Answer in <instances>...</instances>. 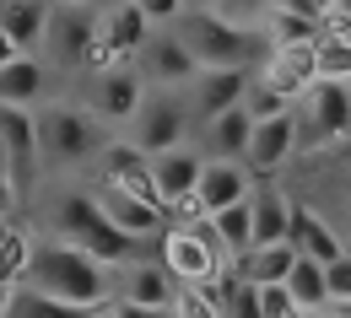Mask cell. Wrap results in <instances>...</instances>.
I'll list each match as a JSON object with an SVG mask.
<instances>
[{
	"mask_svg": "<svg viewBox=\"0 0 351 318\" xmlns=\"http://www.w3.org/2000/svg\"><path fill=\"white\" fill-rule=\"evenodd\" d=\"M22 280L49 291V297H60V302H71V308L114 302V265L92 259L87 248H76L65 237H49V232H33V259H27Z\"/></svg>",
	"mask_w": 351,
	"mask_h": 318,
	"instance_id": "cell-1",
	"label": "cell"
},
{
	"mask_svg": "<svg viewBox=\"0 0 351 318\" xmlns=\"http://www.w3.org/2000/svg\"><path fill=\"white\" fill-rule=\"evenodd\" d=\"M38 232L87 248L92 259H103V265H130L135 254L146 248L141 237L119 232L103 211H97L92 189H54V194H44V222H38Z\"/></svg>",
	"mask_w": 351,
	"mask_h": 318,
	"instance_id": "cell-2",
	"label": "cell"
},
{
	"mask_svg": "<svg viewBox=\"0 0 351 318\" xmlns=\"http://www.w3.org/2000/svg\"><path fill=\"white\" fill-rule=\"evenodd\" d=\"M103 140H108V124L92 114L82 97L76 103L71 97L38 103V162H44V173H60V178L82 173L92 157H97Z\"/></svg>",
	"mask_w": 351,
	"mask_h": 318,
	"instance_id": "cell-3",
	"label": "cell"
},
{
	"mask_svg": "<svg viewBox=\"0 0 351 318\" xmlns=\"http://www.w3.org/2000/svg\"><path fill=\"white\" fill-rule=\"evenodd\" d=\"M173 33H178V44L195 54L200 70H211V65H249L254 49H260V27H243V22L221 16L217 5H189L173 22Z\"/></svg>",
	"mask_w": 351,
	"mask_h": 318,
	"instance_id": "cell-4",
	"label": "cell"
},
{
	"mask_svg": "<svg viewBox=\"0 0 351 318\" xmlns=\"http://www.w3.org/2000/svg\"><path fill=\"white\" fill-rule=\"evenodd\" d=\"M38 54L54 70H65V76L92 70V54H97V5L92 0H49L44 49Z\"/></svg>",
	"mask_w": 351,
	"mask_h": 318,
	"instance_id": "cell-5",
	"label": "cell"
},
{
	"mask_svg": "<svg viewBox=\"0 0 351 318\" xmlns=\"http://www.w3.org/2000/svg\"><path fill=\"white\" fill-rule=\"evenodd\" d=\"M189 130H195V114H189L184 87H146L141 108L130 114V124H125L119 135H130L146 157H157V151H168V146H184Z\"/></svg>",
	"mask_w": 351,
	"mask_h": 318,
	"instance_id": "cell-6",
	"label": "cell"
},
{
	"mask_svg": "<svg viewBox=\"0 0 351 318\" xmlns=\"http://www.w3.org/2000/svg\"><path fill=\"white\" fill-rule=\"evenodd\" d=\"M298 108V151H324L351 135V81H313L292 103Z\"/></svg>",
	"mask_w": 351,
	"mask_h": 318,
	"instance_id": "cell-7",
	"label": "cell"
},
{
	"mask_svg": "<svg viewBox=\"0 0 351 318\" xmlns=\"http://www.w3.org/2000/svg\"><path fill=\"white\" fill-rule=\"evenodd\" d=\"M82 81H87V87H82V103H87L108 130H125V124H130V114L141 108V97H146V81H141L135 59L92 65V70H82Z\"/></svg>",
	"mask_w": 351,
	"mask_h": 318,
	"instance_id": "cell-8",
	"label": "cell"
},
{
	"mask_svg": "<svg viewBox=\"0 0 351 318\" xmlns=\"http://www.w3.org/2000/svg\"><path fill=\"white\" fill-rule=\"evenodd\" d=\"M254 81V70L249 65H211V70H195L189 81H184V97H189V114H195V130L206 124V119H217L227 108H238L243 103V92Z\"/></svg>",
	"mask_w": 351,
	"mask_h": 318,
	"instance_id": "cell-9",
	"label": "cell"
},
{
	"mask_svg": "<svg viewBox=\"0 0 351 318\" xmlns=\"http://www.w3.org/2000/svg\"><path fill=\"white\" fill-rule=\"evenodd\" d=\"M135 70H141V81L146 87H184L200 65H195V54L178 44L173 27H152V38L141 44V54H135Z\"/></svg>",
	"mask_w": 351,
	"mask_h": 318,
	"instance_id": "cell-10",
	"label": "cell"
},
{
	"mask_svg": "<svg viewBox=\"0 0 351 318\" xmlns=\"http://www.w3.org/2000/svg\"><path fill=\"white\" fill-rule=\"evenodd\" d=\"M178 280L162 259H141L135 254L130 265H114V302H152V308H173Z\"/></svg>",
	"mask_w": 351,
	"mask_h": 318,
	"instance_id": "cell-11",
	"label": "cell"
},
{
	"mask_svg": "<svg viewBox=\"0 0 351 318\" xmlns=\"http://www.w3.org/2000/svg\"><path fill=\"white\" fill-rule=\"evenodd\" d=\"M146 38H152V22L135 11V0H125V5H108V11H97V54H92V65L135 59Z\"/></svg>",
	"mask_w": 351,
	"mask_h": 318,
	"instance_id": "cell-12",
	"label": "cell"
},
{
	"mask_svg": "<svg viewBox=\"0 0 351 318\" xmlns=\"http://www.w3.org/2000/svg\"><path fill=\"white\" fill-rule=\"evenodd\" d=\"M249 162H227V157H206V168H200V183H195V205H200V216H217L227 205H238V200H249L254 189H249Z\"/></svg>",
	"mask_w": 351,
	"mask_h": 318,
	"instance_id": "cell-13",
	"label": "cell"
},
{
	"mask_svg": "<svg viewBox=\"0 0 351 318\" xmlns=\"http://www.w3.org/2000/svg\"><path fill=\"white\" fill-rule=\"evenodd\" d=\"M260 81H270L276 92H287L292 103L313 87V44H270V54L260 59L254 70Z\"/></svg>",
	"mask_w": 351,
	"mask_h": 318,
	"instance_id": "cell-14",
	"label": "cell"
},
{
	"mask_svg": "<svg viewBox=\"0 0 351 318\" xmlns=\"http://www.w3.org/2000/svg\"><path fill=\"white\" fill-rule=\"evenodd\" d=\"M292 151H298V108H287L276 119H254V135H249V168L254 173H276Z\"/></svg>",
	"mask_w": 351,
	"mask_h": 318,
	"instance_id": "cell-15",
	"label": "cell"
},
{
	"mask_svg": "<svg viewBox=\"0 0 351 318\" xmlns=\"http://www.w3.org/2000/svg\"><path fill=\"white\" fill-rule=\"evenodd\" d=\"M249 135H254V114L238 103V108H227V114L200 124V151L227 157V162H249Z\"/></svg>",
	"mask_w": 351,
	"mask_h": 318,
	"instance_id": "cell-16",
	"label": "cell"
},
{
	"mask_svg": "<svg viewBox=\"0 0 351 318\" xmlns=\"http://www.w3.org/2000/svg\"><path fill=\"white\" fill-rule=\"evenodd\" d=\"M0 103H16V108L49 103V59L44 54H16V59L0 65Z\"/></svg>",
	"mask_w": 351,
	"mask_h": 318,
	"instance_id": "cell-17",
	"label": "cell"
},
{
	"mask_svg": "<svg viewBox=\"0 0 351 318\" xmlns=\"http://www.w3.org/2000/svg\"><path fill=\"white\" fill-rule=\"evenodd\" d=\"M292 248H298L303 259H319V265H330V259L346 254L341 237H335V227H330L313 205H298V200H292Z\"/></svg>",
	"mask_w": 351,
	"mask_h": 318,
	"instance_id": "cell-18",
	"label": "cell"
},
{
	"mask_svg": "<svg viewBox=\"0 0 351 318\" xmlns=\"http://www.w3.org/2000/svg\"><path fill=\"white\" fill-rule=\"evenodd\" d=\"M44 22H49V0H0V27L16 38V49L38 54L44 49Z\"/></svg>",
	"mask_w": 351,
	"mask_h": 318,
	"instance_id": "cell-19",
	"label": "cell"
},
{
	"mask_svg": "<svg viewBox=\"0 0 351 318\" xmlns=\"http://www.w3.org/2000/svg\"><path fill=\"white\" fill-rule=\"evenodd\" d=\"M260 33L270 44H319L324 38V16H308V11H292V5H270Z\"/></svg>",
	"mask_w": 351,
	"mask_h": 318,
	"instance_id": "cell-20",
	"label": "cell"
},
{
	"mask_svg": "<svg viewBox=\"0 0 351 318\" xmlns=\"http://www.w3.org/2000/svg\"><path fill=\"white\" fill-rule=\"evenodd\" d=\"M292 265H298V248H292V243H265V248L238 254V275L254 280V286H276V280H287Z\"/></svg>",
	"mask_w": 351,
	"mask_h": 318,
	"instance_id": "cell-21",
	"label": "cell"
},
{
	"mask_svg": "<svg viewBox=\"0 0 351 318\" xmlns=\"http://www.w3.org/2000/svg\"><path fill=\"white\" fill-rule=\"evenodd\" d=\"M265 243H292V200L276 189L254 194V248Z\"/></svg>",
	"mask_w": 351,
	"mask_h": 318,
	"instance_id": "cell-22",
	"label": "cell"
},
{
	"mask_svg": "<svg viewBox=\"0 0 351 318\" xmlns=\"http://www.w3.org/2000/svg\"><path fill=\"white\" fill-rule=\"evenodd\" d=\"M287 291H292V302H298L303 313L330 308V275H324V265L298 254V265H292V275H287Z\"/></svg>",
	"mask_w": 351,
	"mask_h": 318,
	"instance_id": "cell-23",
	"label": "cell"
},
{
	"mask_svg": "<svg viewBox=\"0 0 351 318\" xmlns=\"http://www.w3.org/2000/svg\"><path fill=\"white\" fill-rule=\"evenodd\" d=\"M82 313H87V308H71V302L49 297L38 286H27V280L11 286V308H5V318H82Z\"/></svg>",
	"mask_w": 351,
	"mask_h": 318,
	"instance_id": "cell-24",
	"label": "cell"
},
{
	"mask_svg": "<svg viewBox=\"0 0 351 318\" xmlns=\"http://www.w3.org/2000/svg\"><path fill=\"white\" fill-rule=\"evenodd\" d=\"M211 227H217V237L227 243V254H249V248H254V194L238 200V205H227V211H217Z\"/></svg>",
	"mask_w": 351,
	"mask_h": 318,
	"instance_id": "cell-25",
	"label": "cell"
},
{
	"mask_svg": "<svg viewBox=\"0 0 351 318\" xmlns=\"http://www.w3.org/2000/svg\"><path fill=\"white\" fill-rule=\"evenodd\" d=\"M217 302H221V318H265L260 286H254V280H243L238 270L217 280Z\"/></svg>",
	"mask_w": 351,
	"mask_h": 318,
	"instance_id": "cell-26",
	"label": "cell"
},
{
	"mask_svg": "<svg viewBox=\"0 0 351 318\" xmlns=\"http://www.w3.org/2000/svg\"><path fill=\"white\" fill-rule=\"evenodd\" d=\"M313 81H351V44L341 33H324L313 44Z\"/></svg>",
	"mask_w": 351,
	"mask_h": 318,
	"instance_id": "cell-27",
	"label": "cell"
},
{
	"mask_svg": "<svg viewBox=\"0 0 351 318\" xmlns=\"http://www.w3.org/2000/svg\"><path fill=\"white\" fill-rule=\"evenodd\" d=\"M27 259H33V232L22 227V222H11V227L0 232V275L5 280H22Z\"/></svg>",
	"mask_w": 351,
	"mask_h": 318,
	"instance_id": "cell-28",
	"label": "cell"
},
{
	"mask_svg": "<svg viewBox=\"0 0 351 318\" xmlns=\"http://www.w3.org/2000/svg\"><path fill=\"white\" fill-rule=\"evenodd\" d=\"M173 318H221V302L211 286H178L173 297Z\"/></svg>",
	"mask_w": 351,
	"mask_h": 318,
	"instance_id": "cell-29",
	"label": "cell"
},
{
	"mask_svg": "<svg viewBox=\"0 0 351 318\" xmlns=\"http://www.w3.org/2000/svg\"><path fill=\"white\" fill-rule=\"evenodd\" d=\"M243 108H249L254 119H276V114H287V108H292V97L254 76V81H249V92H243Z\"/></svg>",
	"mask_w": 351,
	"mask_h": 318,
	"instance_id": "cell-30",
	"label": "cell"
},
{
	"mask_svg": "<svg viewBox=\"0 0 351 318\" xmlns=\"http://www.w3.org/2000/svg\"><path fill=\"white\" fill-rule=\"evenodd\" d=\"M22 205H27V189L16 178V168L0 157V216H22Z\"/></svg>",
	"mask_w": 351,
	"mask_h": 318,
	"instance_id": "cell-31",
	"label": "cell"
},
{
	"mask_svg": "<svg viewBox=\"0 0 351 318\" xmlns=\"http://www.w3.org/2000/svg\"><path fill=\"white\" fill-rule=\"evenodd\" d=\"M260 302H265V318H298V313H303V308L292 302L287 280H276V286H260Z\"/></svg>",
	"mask_w": 351,
	"mask_h": 318,
	"instance_id": "cell-32",
	"label": "cell"
},
{
	"mask_svg": "<svg viewBox=\"0 0 351 318\" xmlns=\"http://www.w3.org/2000/svg\"><path fill=\"white\" fill-rule=\"evenodd\" d=\"M135 11H141L152 27H173V22L189 11V5H184V0H135Z\"/></svg>",
	"mask_w": 351,
	"mask_h": 318,
	"instance_id": "cell-33",
	"label": "cell"
},
{
	"mask_svg": "<svg viewBox=\"0 0 351 318\" xmlns=\"http://www.w3.org/2000/svg\"><path fill=\"white\" fill-rule=\"evenodd\" d=\"M221 16H232V22H243V27H260L265 11H270V0H217Z\"/></svg>",
	"mask_w": 351,
	"mask_h": 318,
	"instance_id": "cell-34",
	"label": "cell"
},
{
	"mask_svg": "<svg viewBox=\"0 0 351 318\" xmlns=\"http://www.w3.org/2000/svg\"><path fill=\"white\" fill-rule=\"evenodd\" d=\"M324 275H330V302H351V254L330 259V265H324Z\"/></svg>",
	"mask_w": 351,
	"mask_h": 318,
	"instance_id": "cell-35",
	"label": "cell"
},
{
	"mask_svg": "<svg viewBox=\"0 0 351 318\" xmlns=\"http://www.w3.org/2000/svg\"><path fill=\"white\" fill-rule=\"evenodd\" d=\"M114 318H173V308H152V302H114Z\"/></svg>",
	"mask_w": 351,
	"mask_h": 318,
	"instance_id": "cell-36",
	"label": "cell"
},
{
	"mask_svg": "<svg viewBox=\"0 0 351 318\" xmlns=\"http://www.w3.org/2000/svg\"><path fill=\"white\" fill-rule=\"evenodd\" d=\"M16 54H27V49H16V38L0 27V65H5V59H16Z\"/></svg>",
	"mask_w": 351,
	"mask_h": 318,
	"instance_id": "cell-37",
	"label": "cell"
},
{
	"mask_svg": "<svg viewBox=\"0 0 351 318\" xmlns=\"http://www.w3.org/2000/svg\"><path fill=\"white\" fill-rule=\"evenodd\" d=\"M270 5H292V11H308V16H319V0H270Z\"/></svg>",
	"mask_w": 351,
	"mask_h": 318,
	"instance_id": "cell-38",
	"label": "cell"
},
{
	"mask_svg": "<svg viewBox=\"0 0 351 318\" xmlns=\"http://www.w3.org/2000/svg\"><path fill=\"white\" fill-rule=\"evenodd\" d=\"M11 286H16V280H5V275H0V318H5V308H11Z\"/></svg>",
	"mask_w": 351,
	"mask_h": 318,
	"instance_id": "cell-39",
	"label": "cell"
},
{
	"mask_svg": "<svg viewBox=\"0 0 351 318\" xmlns=\"http://www.w3.org/2000/svg\"><path fill=\"white\" fill-rule=\"evenodd\" d=\"M82 318H114V302H103V308H87Z\"/></svg>",
	"mask_w": 351,
	"mask_h": 318,
	"instance_id": "cell-40",
	"label": "cell"
},
{
	"mask_svg": "<svg viewBox=\"0 0 351 318\" xmlns=\"http://www.w3.org/2000/svg\"><path fill=\"white\" fill-rule=\"evenodd\" d=\"M335 16H341V22H351V0H341V5H335Z\"/></svg>",
	"mask_w": 351,
	"mask_h": 318,
	"instance_id": "cell-41",
	"label": "cell"
},
{
	"mask_svg": "<svg viewBox=\"0 0 351 318\" xmlns=\"http://www.w3.org/2000/svg\"><path fill=\"white\" fill-rule=\"evenodd\" d=\"M330 318H351V302H335V313Z\"/></svg>",
	"mask_w": 351,
	"mask_h": 318,
	"instance_id": "cell-42",
	"label": "cell"
},
{
	"mask_svg": "<svg viewBox=\"0 0 351 318\" xmlns=\"http://www.w3.org/2000/svg\"><path fill=\"white\" fill-rule=\"evenodd\" d=\"M335 5H341V0H319V16H324V11H335Z\"/></svg>",
	"mask_w": 351,
	"mask_h": 318,
	"instance_id": "cell-43",
	"label": "cell"
},
{
	"mask_svg": "<svg viewBox=\"0 0 351 318\" xmlns=\"http://www.w3.org/2000/svg\"><path fill=\"white\" fill-rule=\"evenodd\" d=\"M92 5H97V11H108V5H125V0H92Z\"/></svg>",
	"mask_w": 351,
	"mask_h": 318,
	"instance_id": "cell-44",
	"label": "cell"
},
{
	"mask_svg": "<svg viewBox=\"0 0 351 318\" xmlns=\"http://www.w3.org/2000/svg\"><path fill=\"white\" fill-rule=\"evenodd\" d=\"M184 5H217V0H184Z\"/></svg>",
	"mask_w": 351,
	"mask_h": 318,
	"instance_id": "cell-45",
	"label": "cell"
},
{
	"mask_svg": "<svg viewBox=\"0 0 351 318\" xmlns=\"http://www.w3.org/2000/svg\"><path fill=\"white\" fill-rule=\"evenodd\" d=\"M346 205H351V189H346Z\"/></svg>",
	"mask_w": 351,
	"mask_h": 318,
	"instance_id": "cell-46",
	"label": "cell"
}]
</instances>
